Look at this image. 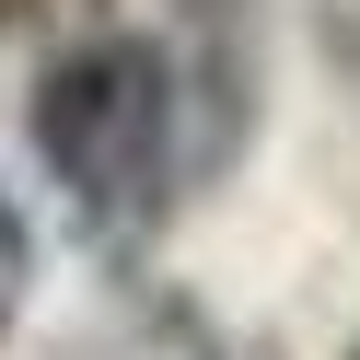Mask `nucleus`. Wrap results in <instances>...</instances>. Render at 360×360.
Returning <instances> with one entry per match:
<instances>
[{
  "label": "nucleus",
  "mask_w": 360,
  "mask_h": 360,
  "mask_svg": "<svg viewBox=\"0 0 360 360\" xmlns=\"http://www.w3.org/2000/svg\"><path fill=\"white\" fill-rule=\"evenodd\" d=\"M35 151L94 221H151L174 174V70L140 35H82L35 70Z\"/></svg>",
  "instance_id": "1"
},
{
  "label": "nucleus",
  "mask_w": 360,
  "mask_h": 360,
  "mask_svg": "<svg viewBox=\"0 0 360 360\" xmlns=\"http://www.w3.org/2000/svg\"><path fill=\"white\" fill-rule=\"evenodd\" d=\"M24 279H35V244H24V221H12V198H0V326L24 314Z\"/></svg>",
  "instance_id": "2"
}]
</instances>
